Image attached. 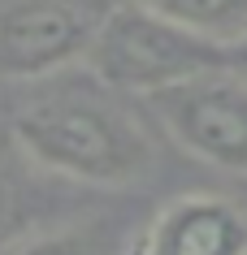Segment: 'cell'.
<instances>
[{
	"instance_id": "6da1fadb",
	"label": "cell",
	"mask_w": 247,
	"mask_h": 255,
	"mask_svg": "<svg viewBox=\"0 0 247 255\" xmlns=\"http://www.w3.org/2000/svg\"><path fill=\"white\" fill-rule=\"evenodd\" d=\"M13 138L35 164L91 186H126L152 169L148 130L91 69L39 78L13 113Z\"/></svg>"
},
{
	"instance_id": "7a4b0ae2",
	"label": "cell",
	"mask_w": 247,
	"mask_h": 255,
	"mask_svg": "<svg viewBox=\"0 0 247 255\" xmlns=\"http://www.w3.org/2000/svg\"><path fill=\"white\" fill-rule=\"evenodd\" d=\"M87 69L100 82H109L113 91L152 100L169 87L230 69V52L187 30L182 22L165 17L148 0H126L109 9L87 52Z\"/></svg>"
},
{
	"instance_id": "3957f363",
	"label": "cell",
	"mask_w": 247,
	"mask_h": 255,
	"mask_svg": "<svg viewBox=\"0 0 247 255\" xmlns=\"http://www.w3.org/2000/svg\"><path fill=\"white\" fill-rule=\"evenodd\" d=\"M113 0H9L0 9V78L39 82L87 65Z\"/></svg>"
},
{
	"instance_id": "277c9868",
	"label": "cell",
	"mask_w": 247,
	"mask_h": 255,
	"mask_svg": "<svg viewBox=\"0 0 247 255\" xmlns=\"http://www.w3.org/2000/svg\"><path fill=\"white\" fill-rule=\"evenodd\" d=\"M143 104L178 147L217 169L247 173V78H239L234 69L169 87Z\"/></svg>"
},
{
	"instance_id": "5b68a950",
	"label": "cell",
	"mask_w": 247,
	"mask_h": 255,
	"mask_svg": "<svg viewBox=\"0 0 247 255\" xmlns=\"http://www.w3.org/2000/svg\"><path fill=\"white\" fill-rule=\"evenodd\" d=\"M130 255H247V212L217 195L165 203Z\"/></svg>"
},
{
	"instance_id": "8992f818",
	"label": "cell",
	"mask_w": 247,
	"mask_h": 255,
	"mask_svg": "<svg viewBox=\"0 0 247 255\" xmlns=\"http://www.w3.org/2000/svg\"><path fill=\"white\" fill-rule=\"evenodd\" d=\"M148 4L226 52L247 43V0H148Z\"/></svg>"
},
{
	"instance_id": "52a82bcc",
	"label": "cell",
	"mask_w": 247,
	"mask_h": 255,
	"mask_svg": "<svg viewBox=\"0 0 247 255\" xmlns=\"http://www.w3.org/2000/svg\"><path fill=\"white\" fill-rule=\"evenodd\" d=\"M17 255H122V251L104 225H78V229H61V234L26 242Z\"/></svg>"
},
{
	"instance_id": "ba28073f",
	"label": "cell",
	"mask_w": 247,
	"mask_h": 255,
	"mask_svg": "<svg viewBox=\"0 0 247 255\" xmlns=\"http://www.w3.org/2000/svg\"><path fill=\"white\" fill-rule=\"evenodd\" d=\"M230 69L239 74V78H247V43H239V48L230 52Z\"/></svg>"
},
{
	"instance_id": "9c48e42d",
	"label": "cell",
	"mask_w": 247,
	"mask_h": 255,
	"mask_svg": "<svg viewBox=\"0 0 247 255\" xmlns=\"http://www.w3.org/2000/svg\"><path fill=\"white\" fill-rule=\"evenodd\" d=\"M0 212H4V190H0Z\"/></svg>"
}]
</instances>
